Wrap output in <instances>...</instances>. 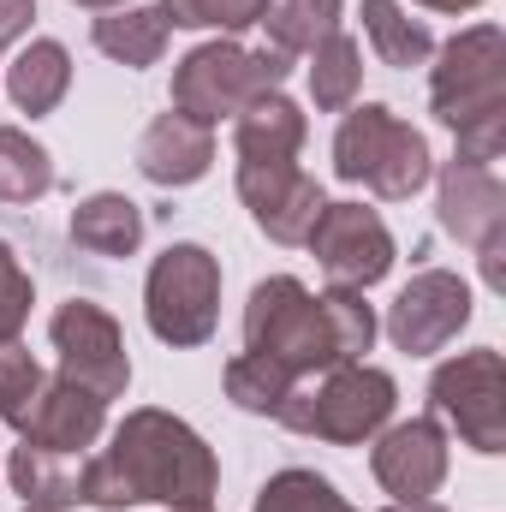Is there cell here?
I'll list each match as a JSON object with an SVG mask.
<instances>
[{"label":"cell","instance_id":"cell-1","mask_svg":"<svg viewBox=\"0 0 506 512\" xmlns=\"http://www.w3.org/2000/svg\"><path fill=\"white\" fill-rule=\"evenodd\" d=\"M215 483V465L203 453V441L173 423V417H131L114 441V453L102 465L84 471V501L96 507H131V501H185L203 507Z\"/></svg>","mask_w":506,"mask_h":512},{"label":"cell","instance_id":"cell-27","mask_svg":"<svg viewBox=\"0 0 506 512\" xmlns=\"http://www.w3.org/2000/svg\"><path fill=\"white\" fill-rule=\"evenodd\" d=\"M256 512H346L334 501V489L322 483V477H304V471H286L268 495H262V507Z\"/></svg>","mask_w":506,"mask_h":512},{"label":"cell","instance_id":"cell-6","mask_svg":"<svg viewBox=\"0 0 506 512\" xmlns=\"http://www.w3.org/2000/svg\"><path fill=\"white\" fill-rule=\"evenodd\" d=\"M286 66L280 54H239V48H197L179 66V102L191 120H221L227 108L251 102L262 84H274Z\"/></svg>","mask_w":506,"mask_h":512},{"label":"cell","instance_id":"cell-25","mask_svg":"<svg viewBox=\"0 0 506 512\" xmlns=\"http://www.w3.org/2000/svg\"><path fill=\"white\" fill-rule=\"evenodd\" d=\"M286 382H292V370H280L274 358H239L233 376H227L233 399L245 411H280L286 405Z\"/></svg>","mask_w":506,"mask_h":512},{"label":"cell","instance_id":"cell-21","mask_svg":"<svg viewBox=\"0 0 506 512\" xmlns=\"http://www.w3.org/2000/svg\"><path fill=\"white\" fill-rule=\"evenodd\" d=\"M161 36H167V12H126V18L96 24V48L126 60V66H149L161 54Z\"/></svg>","mask_w":506,"mask_h":512},{"label":"cell","instance_id":"cell-19","mask_svg":"<svg viewBox=\"0 0 506 512\" xmlns=\"http://www.w3.org/2000/svg\"><path fill=\"white\" fill-rule=\"evenodd\" d=\"M298 137H304V120H298V108L292 102H256L251 114L239 120V149H245V161H286L292 149H298Z\"/></svg>","mask_w":506,"mask_h":512},{"label":"cell","instance_id":"cell-5","mask_svg":"<svg viewBox=\"0 0 506 512\" xmlns=\"http://www.w3.org/2000/svg\"><path fill=\"white\" fill-rule=\"evenodd\" d=\"M215 292H221V274H215L209 251L173 245L149 274V322H155V334L173 340V346H197L215 328Z\"/></svg>","mask_w":506,"mask_h":512},{"label":"cell","instance_id":"cell-11","mask_svg":"<svg viewBox=\"0 0 506 512\" xmlns=\"http://www.w3.org/2000/svg\"><path fill=\"white\" fill-rule=\"evenodd\" d=\"M465 316H471V292L453 274H423L393 304V340L405 352H435V346H447L465 328Z\"/></svg>","mask_w":506,"mask_h":512},{"label":"cell","instance_id":"cell-12","mask_svg":"<svg viewBox=\"0 0 506 512\" xmlns=\"http://www.w3.org/2000/svg\"><path fill=\"white\" fill-rule=\"evenodd\" d=\"M245 197H251L262 233H274V239H310V227L322 215V191L310 179H298L286 161H251Z\"/></svg>","mask_w":506,"mask_h":512},{"label":"cell","instance_id":"cell-4","mask_svg":"<svg viewBox=\"0 0 506 512\" xmlns=\"http://www.w3.org/2000/svg\"><path fill=\"white\" fill-rule=\"evenodd\" d=\"M334 155H340V173H346V179L376 185L381 197H411V191L429 179V149H423V137L405 131V126H393L387 108H358V114L346 120V131H340Z\"/></svg>","mask_w":506,"mask_h":512},{"label":"cell","instance_id":"cell-15","mask_svg":"<svg viewBox=\"0 0 506 512\" xmlns=\"http://www.w3.org/2000/svg\"><path fill=\"white\" fill-rule=\"evenodd\" d=\"M441 221L459 233V239H501V185L471 161V167H453L447 173V191H441Z\"/></svg>","mask_w":506,"mask_h":512},{"label":"cell","instance_id":"cell-20","mask_svg":"<svg viewBox=\"0 0 506 512\" xmlns=\"http://www.w3.org/2000/svg\"><path fill=\"white\" fill-rule=\"evenodd\" d=\"M12 483H18L24 501H36V507L84 501V477H78V471H60L54 453H42V447H18V459H12Z\"/></svg>","mask_w":506,"mask_h":512},{"label":"cell","instance_id":"cell-26","mask_svg":"<svg viewBox=\"0 0 506 512\" xmlns=\"http://www.w3.org/2000/svg\"><path fill=\"white\" fill-rule=\"evenodd\" d=\"M352 84H358V48L346 36H328L322 54H316V102L322 108H340L352 96Z\"/></svg>","mask_w":506,"mask_h":512},{"label":"cell","instance_id":"cell-8","mask_svg":"<svg viewBox=\"0 0 506 512\" xmlns=\"http://www.w3.org/2000/svg\"><path fill=\"white\" fill-rule=\"evenodd\" d=\"M310 245L340 286H370L393 262V239L370 209H322L310 227Z\"/></svg>","mask_w":506,"mask_h":512},{"label":"cell","instance_id":"cell-29","mask_svg":"<svg viewBox=\"0 0 506 512\" xmlns=\"http://www.w3.org/2000/svg\"><path fill=\"white\" fill-rule=\"evenodd\" d=\"M256 12H268V0H167V24H251Z\"/></svg>","mask_w":506,"mask_h":512},{"label":"cell","instance_id":"cell-3","mask_svg":"<svg viewBox=\"0 0 506 512\" xmlns=\"http://www.w3.org/2000/svg\"><path fill=\"white\" fill-rule=\"evenodd\" d=\"M435 108L465 143L477 149L471 161H489L501 143V36L471 30L465 42L447 48V66L435 78Z\"/></svg>","mask_w":506,"mask_h":512},{"label":"cell","instance_id":"cell-34","mask_svg":"<svg viewBox=\"0 0 506 512\" xmlns=\"http://www.w3.org/2000/svg\"><path fill=\"white\" fill-rule=\"evenodd\" d=\"M84 6H114V0H84Z\"/></svg>","mask_w":506,"mask_h":512},{"label":"cell","instance_id":"cell-10","mask_svg":"<svg viewBox=\"0 0 506 512\" xmlns=\"http://www.w3.org/2000/svg\"><path fill=\"white\" fill-rule=\"evenodd\" d=\"M54 340L66 352V376L78 387H90L96 399L120 393L126 387V352H120V334L114 322L96 310V304H66L54 316Z\"/></svg>","mask_w":506,"mask_h":512},{"label":"cell","instance_id":"cell-14","mask_svg":"<svg viewBox=\"0 0 506 512\" xmlns=\"http://www.w3.org/2000/svg\"><path fill=\"white\" fill-rule=\"evenodd\" d=\"M24 429H30V441H24V447H42V453L90 447V441H96V429H102V399H96L90 387L66 382V387H54L48 399H36V405H30Z\"/></svg>","mask_w":506,"mask_h":512},{"label":"cell","instance_id":"cell-30","mask_svg":"<svg viewBox=\"0 0 506 512\" xmlns=\"http://www.w3.org/2000/svg\"><path fill=\"white\" fill-rule=\"evenodd\" d=\"M24 304H30V286L18 280V268L6 262V251H0V340L24 322Z\"/></svg>","mask_w":506,"mask_h":512},{"label":"cell","instance_id":"cell-32","mask_svg":"<svg viewBox=\"0 0 506 512\" xmlns=\"http://www.w3.org/2000/svg\"><path fill=\"white\" fill-rule=\"evenodd\" d=\"M399 512H441V507H423V501H411V507H399Z\"/></svg>","mask_w":506,"mask_h":512},{"label":"cell","instance_id":"cell-22","mask_svg":"<svg viewBox=\"0 0 506 512\" xmlns=\"http://www.w3.org/2000/svg\"><path fill=\"white\" fill-rule=\"evenodd\" d=\"M364 24H370V42L381 48L387 66H417V60L429 54V30L411 24L393 0H370V6H364Z\"/></svg>","mask_w":506,"mask_h":512},{"label":"cell","instance_id":"cell-17","mask_svg":"<svg viewBox=\"0 0 506 512\" xmlns=\"http://www.w3.org/2000/svg\"><path fill=\"white\" fill-rule=\"evenodd\" d=\"M60 96H66V48H60V42L24 48L18 66H12V102H18L24 114H48Z\"/></svg>","mask_w":506,"mask_h":512},{"label":"cell","instance_id":"cell-2","mask_svg":"<svg viewBox=\"0 0 506 512\" xmlns=\"http://www.w3.org/2000/svg\"><path fill=\"white\" fill-rule=\"evenodd\" d=\"M376 334L370 310L358 298H310L298 280H268L251 298V352L274 358L280 370H316L364 352Z\"/></svg>","mask_w":506,"mask_h":512},{"label":"cell","instance_id":"cell-7","mask_svg":"<svg viewBox=\"0 0 506 512\" xmlns=\"http://www.w3.org/2000/svg\"><path fill=\"white\" fill-rule=\"evenodd\" d=\"M387 411H393V382L376 376V370L340 376L322 399L280 405V417H286L292 429H310V435H328V441H358V435H370Z\"/></svg>","mask_w":506,"mask_h":512},{"label":"cell","instance_id":"cell-16","mask_svg":"<svg viewBox=\"0 0 506 512\" xmlns=\"http://www.w3.org/2000/svg\"><path fill=\"white\" fill-rule=\"evenodd\" d=\"M209 167V131L191 114H167L161 126L143 137V173L161 185H185Z\"/></svg>","mask_w":506,"mask_h":512},{"label":"cell","instance_id":"cell-28","mask_svg":"<svg viewBox=\"0 0 506 512\" xmlns=\"http://www.w3.org/2000/svg\"><path fill=\"white\" fill-rule=\"evenodd\" d=\"M36 364L18 352V346H0V417H12V423H24L30 417V405H36Z\"/></svg>","mask_w":506,"mask_h":512},{"label":"cell","instance_id":"cell-23","mask_svg":"<svg viewBox=\"0 0 506 512\" xmlns=\"http://www.w3.org/2000/svg\"><path fill=\"white\" fill-rule=\"evenodd\" d=\"M334 12L340 0H268V24L280 48H316L334 36Z\"/></svg>","mask_w":506,"mask_h":512},{"label":"cell","instance_id":"cell-33","mask_svg":"<svg viewBox=\"0 0 506 512\" xmlns=\"http://www.w3.org/2000/svg\"><path fill=\"white\" fill-rule=\"evenodd\" d=\"M429 6H471V0H429Z\"/></svg>","mask_w":506,"mask_h":512},{"label":"cell","instance_id":"cell-9","mask_svg":"<svg viewBox=\"0 0 506 512\" xmlns=\"http://www.w3.org/2000/svg\"><path fill=\"white\" fill-rule=\"evenodd\" d=\"M435 399H441V411L459 417V429L471 435L477 453H501L506 405H501V358L495 352H471V358L447 364L435 376Z\"/></svg>","mask_w":506,"mask_h":512},{"label":"cell","instance_id":"cell-31","mask_svg":"<svg viewBox=\"0 0 506 512\" xmlns=\"http://www.w3.org/2000/svg\"><path fill=\"white\" fill-rule=\"evenodd\" d=\"M30 18H36V6H30V0H0V42H12Z\"/></svg>","mask_w":506,"mask_h":512},{"label":"cell","instance_id":"cell-24","mask_svg":"<svg viewBox=\"0 0 506 512\" xmlns=\"http://www.w3.org/2000/svg\"><path fill=\"white\" fill-rule=\"evenodd\" d=\"M48 185H54L48 155L36 143H24L18 131H0V191L6 197H42Z\"/></svg>","mask_w":506,"mask_h":512},{"label":"cell","instance_id":"cell-13","mask_svg":"<svg viewBox=\"0 0 506 512\" xmlns=\"http://www.w3.org/2000/svg\"><path fill=\"white\" fill-rule=\"evenodd\" d=\"M441 471H447V453H441L435 423H405L376 447V477L399 501H423L441 483Z\"/></svg>","mask_w":506,"mask_h":512},{"label":"cell","instance_id":"cell-18","mask_svg":"<svg viewBox=\"0 0 506 512\" xmlns=\"http://www.w3.org/2000/svg\"><path fill=\"white\" fill-rule=\"evenodd\" d=\"M72 233H78V245H90V251L126 256V251H137V239H143V215H137V203H126V197H96V203L78 209Z\"/></svg>","mask_w":506,"mask_h":512}]
</instances>
